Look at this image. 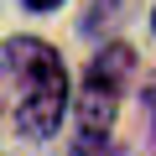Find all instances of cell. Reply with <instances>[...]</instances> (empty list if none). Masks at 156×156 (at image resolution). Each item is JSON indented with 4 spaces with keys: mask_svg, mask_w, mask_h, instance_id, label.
Wrapping results in <instances>:
<instances>
[{
    "mask_svg": "<svg viewBox=\"0 0 156 156\" xmlns=\"http://www.w3.org/2000/svg\"><path fill=\"white\" fill-rule=\"evenodd\" d=\"M151 26H156V16H151Z\"/></svg>",
    "mask_w": 156,
    "mask_h": 156,
    "instance_id": "obj_6",
    "label": "cell"
},
{
    "mask_svg": "<svg viewBox=\"0 0 156 156\" xmlns=\"http://www.w3.org/2000/svg\"><path fill=\"white\" fill-rule=\"evenodd\" d=\"M94 16L83 21V31H99V26H109L115 16H120V0H94V5H89Z\"/></svg>",
    "mask_w": 156,
    "mask_h": 156,
    "instance_id": "obj_3",
    "label": "cell"
},
{
    "mask_svg": "<svg viewBox=\"0 0 156 156\" xmlns=\"http://www.w3.org/2000/svg\"><path fill=\"white\" fill-rule=\"evenodd\" d=\"M146 104H151V120H156V89H151V99H146Z\"/></svg>",
    "mask_w": 156,
    "mask_h": 156,
    "instance_id": "obj_5",
    "label": "cell"
},
{
    "mask_svg": "<svg viewBox=\"0 0 156 156\" xmlns=\"http://www.w3.org/2000/svg\"><path fill=\"white\" fill-rule=\"evenodd\" d=\"M31 11H52V5H62V0H26Z\"/></svg>",
    "mask_w": 156,
    "mask_h": 156,
    "instance_id": "obj_4",
    "label": "cell"
},
{
    "mask_svg": "<svg viewBox=\"0 0 156 156\" xmlns=\"http://www.w3.org/2000/svg\"><path fill=\"white\" fill-rule=\"evenodd\" d=\"M135 68V52L125 42H109L94 62H89V78H83V94H78V151H94L104 146L109 125H115V104H120V89Z\"/></svg>",
    "mask_w": 156,
    "mask_h": 156,
    "instance_id": "obj_2",
    "label": "cell"
},
{
    "mask_svg": "<svg viewBox=\"0 0 156 156\" xmlns=\"http://www.w3.org/2000/svg\"><path fill=\"white\" fill-rule=\"evenodd\" d=\"M0 57H5V68L21 83V104H16L21 135L47 140L62 125V109H68V68H62V57L37 37H11L0 47Z\"/></svg>",
    "mask_w": 156,
    "mask_h": 156,
    "instance_id": "obj_1",
    "label": "cell"
}]
</instances>
